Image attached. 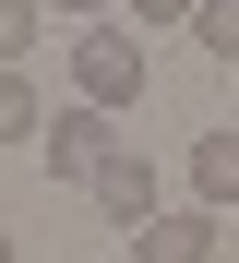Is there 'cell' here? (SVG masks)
I'll return each instance as SVG.
<instances>
[{"label": "cell", "mask_w": 239, "mask_h": 263, "mask_svg": "<svg viewBox=\"0 0 239 263\" xmlns=\"http://www.w3.org/2000/svg\"><path fill=\"white\" fill-rule=\"evenodd\" d=\"M72 96L84 108H143V36H120V24H84L72 36Z\"/></svg>", "instance_id": "cell-1"}, {"label": "cell", "mask_w": 239, "mask_h": 263, "mask_svg": "<svg viewBox=\"0 0 239 263\" xmlns=\"http://www.w3.org/2000/svg\"><path fill=\"white\" fill-rule=\"evenodd\" d=\"M36 144H48V180H96V167H108L132 132H120L108 108H84V96H72V108H48V132H36Z\"/></svg>", "instance_id": "cell-2"}, {"label": "cell", "mask_w": 239, "mask_h": 263, "mask_svg": "<svg viewBox=\"0 0 239 263\" xmlns=\"http://www.w3.org/2000/svg\"><path fill=\"white\" fill-rule=\"evenodd\" d=\"M215 239H227L215 203H156V215L132 228V263H215Z\"/></svg>", "instance_id": "cell-3"}, {"label": "cell", "mask_w": 239, "mask_h": 263, "mask_svg": "<svg viewBox=\"0 0 239 263\" xmlns=\"http://www.w3.org/2000/svg\"><path fill=\"white\" fill-rule=\"evenodd\" d=\"M96 203H108V228H143V215H156V167H143V144H120L108 167H96Z\"/></svg>", "instance_id": "cell-4"}, {"label": "cell", "mask_w": 239, "mask_h": 263, "mask_svg": "<svg viewBox=\"0 0 239 263\" xmlns=\"http://www.w3.org/2000/svg\"><path fill=\"white\" fill-rule=\"evenodd\" d=\"M191 203H239V132H204V144H191Z\"/></svg>", "instance_id": "cell-5"}, {"label": "cell", "mask_w": 239, "mask_h": 263, "mask_svg": "<svg viewBox=\"0 0 239 263\" xmlns=\"http://www.w3.org/2000/svg\"><path fill=\"white\" fill-rule=\"evenodd\" d=\"M36 132H48V96L24 72H0V144H36Z\"/></svg>", "instance_id": "cell-6"}, {"label": "cell", "mask_w": 239, "mask_h": 263, "mask_svg": "<svg viewBox=\"0 0 239 263\" xmlns=\"http://www.w3.org/2000/svg\"><path fill=\"white\" fill-rule=\"evenodd\" d=\"M36 36H48V0H0V72H24Z\"/></svg>", "instance_id": "cell-7"}, {"label": "cell", "mask_w": 239, "mask_h": 263, "mask_svg": "<svg viewBox=\"0 0 239 263\" xmlns=\"http://www.w3.org/2000/svg\"><path fill=\"white\" fill-rule=\"evenodd\" d=\"M191 36H204L215 60H239V0H204V12H191Z\"/></svg>", "instance_id": "cell-8"}, {"label": "cell", "mask_w": 239, "mask_h": 263, "mask_svg": "<svg viewBox=\"0 0 239 263\" xmlns=\"http://www.w3.org/2000/svg\"><path fill=\"white\" fill-rule=\"evenodd\" d=\"M191 12L204 0H132V24H179V36H191Z\"/></svg>", "instance_id": "cell-9"}, {"label": "cell", "mask_w": 239, "mask_h": 263, "mask_svg": "<svg viewBox=\"0 0 239 263\" xmlns=\"http://www.w3.org/2000/svg\"><path fill=\"white\" fill-rule=\"evenodd\" d=\"M48 12H108V0H48Z\"/></svg>", "instance_id": "cell-10"}, {"label": "cell", "mask_w": 239, "mask_h": 263, "mask_svg": "<svg viewBox=\"0 0 239 263\" xmlns=\"http://www.w3.org/2000/svg\"><path fill=\"white\" fill-rule=\"evenodd\" d=\"M0 263H24V251H12V228H0Z\"/></svg>", "instance_id": "cell-11"}]
</instances>
